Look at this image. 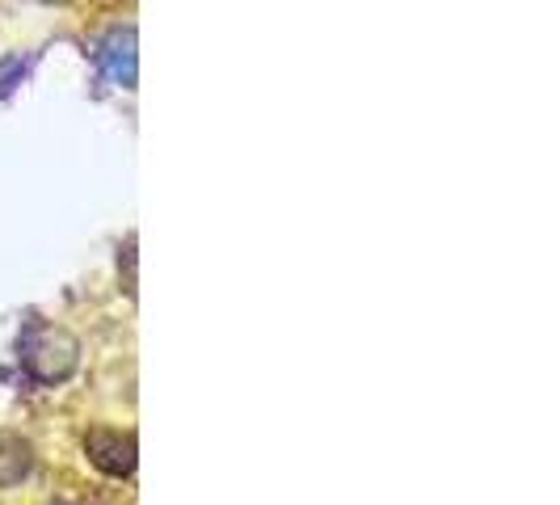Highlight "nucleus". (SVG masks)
<instances>
[{"instance_id":"nucleus-1","label":"nucleus","mask_w":560,"mask_h":505,"mask_svg":"<svg viewBox=\"0 0 560 505\" xmlns=\"http://www.w3.org/2000/svg\"><path fill=\"white\" fill-rule=\"evenodd\" d=\"M18 363L26 366V375L34 384H47L56 388L63 379L77 375L81 366V341L59 329V325H47V320H30L22 337H18Z\"/></svg>"},{"instance_id":"nucleus-2","label":"nucleus","mask_w":560,"mask_h":505,"mask_svg":"<svg viewBox=\"0 0 560 505\" xmlns=\"http://www.w3.org/2000/svg\"><path fill=\"white\" fill-rule=\"evenodd\" d=\"M97 63L106 72V81L118 89H136L140 81V43L131 26H114L102 43H97Z\"/></svg>"},{"instance_id":"nucleus-3","label":"nucleus","mask_w":560,"mask_h":505,"mask_svg":"<svg viewBox=\"0 0 560 505\" xmlns=\"http://www.w3.org/2000/svg\"><path fill=\"white\" fill-rule=\"evenodd\" d=\"M84 455L97 472H106L110 480H127L136 472V438L122 430H89L84 438Z\"/></svg>"},{"instance_id":"nucleus-4","label":"nucleus","mask_w":560,"mask_h":505,"mask_svg":"<svg viewBox=\"0 0 560 505\" xmlns=\"http://www.w3.org/2000/svg\"><path fill=\"white\" fill-rule=\"evenodd\" d=\"M0 463H13V477L26 480L30 468H34V450H30V443L18 438V434H0Z\"/></svg>"},{"instance_id":"nucleus-5","label":"nucleus","mask_w":560,"mask_h":505,"mask_svg":"<svg viewBox=\"0 0 560 505\" xmlns=\"http://www.w3.org/2000/svg\"><path fill=\"white\" fill-rule=\"evenodd\" d=\"M26 77V59L22 56H0V97H9Z\"/></svg>"},{"instance_id":"nucleus-6","label":"nucleus","mask_w":560,"mask_h":505,"mask_svg":"<svg viewBox=\"0 0 560 505\" xmlns=\"http://www.w3.org/2000/svg\"><path fill=\"white\" fill-rule=\"evenodd\" d=\"M51 505H63V502H51Z\"/></svg>"}]
</instances>
